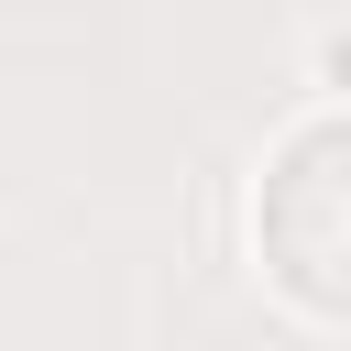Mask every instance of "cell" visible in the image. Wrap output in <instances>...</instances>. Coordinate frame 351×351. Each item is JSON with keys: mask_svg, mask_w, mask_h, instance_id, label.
<instances>
[{"mask_svg": "<svg viewBox=\"0 0 351 351\" xmlns=\"http://www.w3.org/2000/svg\"><path fill=\"white\" fill-rule=\"evenodd\" d=\"M252 252L285 285V307H307L318 329L351 318V121L307 110L252 186Z\"/></svg>", "mask_w": 351, "mask_h": 351, "instance_id": "cell-1", "label": "cell"}]
</instances>
